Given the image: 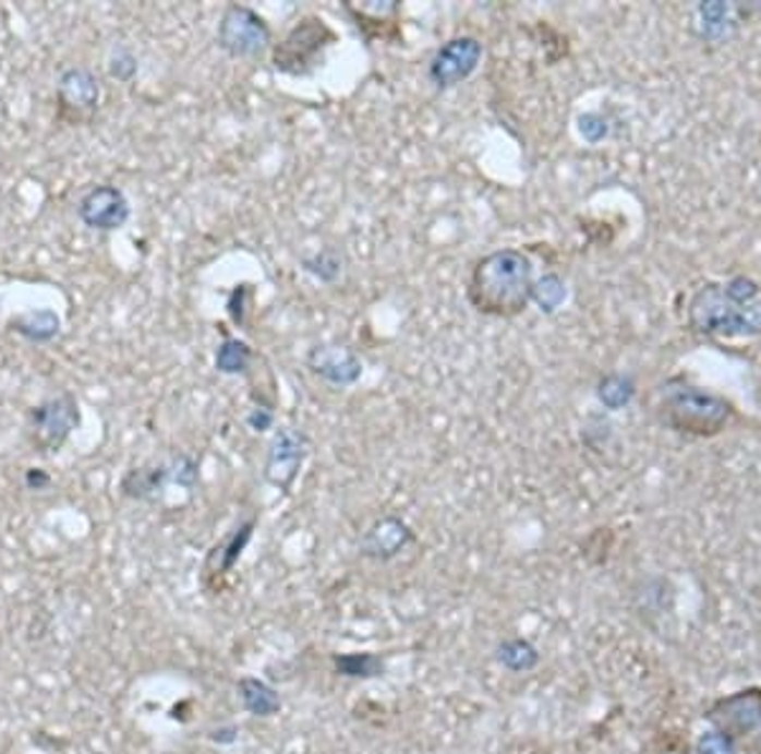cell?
Listing matches in <instances>:
<instances>
[{
  "mask_svg": "<svg viewBox=\"0 0 761 754\" xmlns=\"http://www.w3.org/2000/svg\"><path fill=\"white\" fill-rule=\"evenodd\" d=\"M533 262L520 250H495L472 264L468 302L480 315L516 318L533 300Z\"/></svg>",
  "mask_w": 761,
  "mask_h": 754,
  "instance_id": "obj_1",
  "label": "cell"
},
{
  "mask_svg": "<svg viewBox=\"0 0 761 754\" xmlns=\"http://www.w3.org/2000/svg\"><path fill=\"white\" fill-rule=\"evenodd\" d=\"M655 415L660 424L678 434L713 438L732 422L734 407L724 396L705 392L686 379H671L660 388Z\"/></svg>",
  "mask_w": 761,
  "mask_h": 754,
  "instance_id": "obj_2",
  "label": "cell"
},
{
  "mask_svg": "<svg viewBox=\"0 0 761 754\" xmlns=\"http://www.w3.org/2000/svg\"><path fill=\"white\" fill-rule=\"evenodd\" d=\"M690 328L718 336H747L761 328V308L751 300H736L734 285H705L688 308Z\"/></svg>",
  "mask_w": 761,
  "mask_h": 754,
  "instance_id": "obj_3",
  "label": "cell"
},
{
  "mask_svg": "<svg viewBox=\"0 0 761 754\" xmlns=\"http://www.w3.org/2000/svg\"><path fill=\"white\" fill-rule=\"evenodd\" d=\"M336 41L338 34L321 15H302L279 38V44L271 46V67H275V72L287 76H310L325 64V57Z\"/></svg>",
  "mask_w": 761,
  "mask_h": 754,
  "instance_id": "obj_4",
  "label": "cell"
},
{
  "mask_svg": "<svg viewBox=\"0 0 761 754\" xmlns=\"http://www.w3.org/2000/svg\"><path fill=\"white\" fill-rule=\"evenodd\" d=\"M703 719L728 737L739 754H761V689L747 686L705 706Z\"/></svg>",
  "mask_w": 761,
  "mask_h": 754,
  "instance_id": "obj_5",
  "label": "cell"
},
{
  "mask_svg": "<svg viewBox=\"0 0 761 754\" xmlns=\"http://www.w3.org/2000/svg\"><path fill=\"white\" fill-rule=\"evenodd\" d=\"M80 402L72 392H59L57 396L38 402L31 407L26 419V434L31 447L41 455H53L67 445L72 432L80 427Z\"/></svg>",
  "mask_w": 761,
  "mask_h": 754,
  "instance_id": "obj_6",
  "label": "cell"
},
{
  "mask_svg": "<svg viewBox=\"0 0 761 754\" xmlns=\"http://www.w3.org/2000/svg\"><path fill=\"white\" fill-rule=\"evenodd\" d=\"M271 28L259 13L250 5L231 3L224 8L219 28H216V44L231 59H262L271 51Z\"/></svg>",
  "mask_w": 761,
  "mask_h": 754,
  "instance_id": "obj_7",
  "label": "cell"
},
{
  "mask_svg": "<svg viewBox=\"0 0 761 754\" xmlns=\"http://www.w3.org/2000/svg\"><path fill=\"white\" fill-rule=\"evenodd\" d=\"M310 455V438L294 427H279L271 434L267 455H264L262 476L271 488L282 491L285 495L292 493L294 480H298L302 465Z\"/></svg>",
  "mask_w": 761,
  "mask_h": 754,
  "instance_id": "obj_8",
  "label": "cell"
},
{
  "mask_svg": "<svg viewBox=\"0 0 761 754\" xmlns=\"http://www.w3.org/2000/svg\"><path fill=\"white\" fill-rule=\"evenodd\" d=\"M483 53V44L475 36L449 38L432 53L430 67H426V80L439 92L460 87L478 72Z\"/></svg>",
  "mask_w": 761,
  "mask_h": 754,
  "instance_id": "obj_9",
  "label": "cell"
},
{
  "mask_svg": "<svg viewBox=\"0 0 761 754\" xmlns=\"http://www.w3.org/2000/svg\"><path fill=\"white\" fill-rule=\"evenodd\" d=\"M76 216L92 231H120L130 222L132 206L118 185L97 183L76 201Z\"/></svg>",
  "mask_w": 761,
  "mask_h": 754,
  "instance_id": "obj_10",
  "label": "cell"
},
{
  "mask_svg": "<svg viewBox=\"0 0 761 754\" xmlns=\"http://www.w3.org/2000/svg\"><path fill=\"white\" fill-rule=\"evenodd\" d=\"M305 367L313 376L325 384L346 388L363 376V361L351 346L343 344H317L307 351Z\"/></svg>",
  "mask_w": 761,
  "mask_h": 754,
  "instance_id": "obj_11",
  "label": "cell"
},
{
  "mask_svg": "<svg viewBox=\"0 0 761 754\" xmlns=\"http://www.w3.org/2000/svg\"><path fill=\"white\" fill-rule=\"evenodd\" d=\"M99 99H102V84H99L97 74L92 69L69 67L59 74L57 103L64 118H87V115L97 112Z\"/></svg>",
  "mask_w": 761,
  "mask_h": 754,
  "instance_id": "obj_12",
  "label": "cell"
},
{
  "mask_svg": "<svg viewBox=\"0 0 761 754\" xmlns=\"http://www.w3.org/2000/svg\"><path fill=\"white\" fill-rule=\"evenodd\" d=\"M416 541V534L399 516H380L369 526V531L361 536L359 554L371 562H391Z\"/></svg>",
  "mask_w": 761,
  "mask_h": 754,
  "instance_id": "obj_13",
  "label": "cell"
},
{
  "mask_svg": "<svg viewBox=\"0 0 761 754\" xmlns=\"http://www.w3.org/2000/svg\"><path fill=\"white\" fill-rule=\"evenodd\" d=\"M254 528H256V518L250 516L246 520H242V524H237V528H231L219 543H214L204 562V585L208 589H219L221 582L234 572V566L244 554V549L250 547Z\"/></svg>",
  "mask_w": 761,
  "mask_h": 754,
  "instance_id": "obj_14",
  "label": "cell"
},
{
  "mask_svg": "<svg viewBox=\"0 0 761 754\" xmlns=\"http://www.w3.org/2000/svg\"><path fill=\"white\" fill-rule=\"evenodd\" d=\"M346 13L355 21V28L366 36L369 44L386 41V44H399L403 41L401 26H399V13L401 5L396 0H369L363 5L346 3Z\"/></svg>",
  "mask_w": 761,
  "mask_h": 754,
  "instance_id": "obj_15",
  "label": "cell"
},
{
  "mask_svg": "<svg viewBox=\"0 0 761 754\" xmlns=\"http://www.w3.org/2000/svg\"><path fill=\"white\" fill-rule=\"evenodd\" d=\"M170 483V465L168 463H145L137 468H130L120 480V493L130 501L153 503L158 501L162 491Z\"/></svg>",
  "mask_w": 761,
  "mask_h": 754,
  "instance_id": "obj_16",
  "label": "cell"
},
{
  "mask_svg": "<svg viewBox=\"0 0 761 754\" xmlns=\"http://www.w3.org/2000/svg\"><path fill=\"white\" fill-rule=\"evenodd\" d=\"M8 328H11L15 336L28 340V344L44 346V344H51L53 338H59L61 318L57 315V310L51 308L28 310V313L11 318V321H8Z\"/></svg>",
  "mask_w": 761,
  "mask_h": 754,
  "instance_id": "obj_17",
  "label": "cell"
},
{
  "mask_svg": "<svg viewBox=\"0 0 761 754\" xmlns=\"http://www.w3.org/2000/svg\"><path fill=\"white\" fill-rule=\"evenodd\" d=\"M237 691L244 711H250L252 717L269 719L282 709V698H279L277 691L271 689L267 681L256 679V675H242V679L237 681Z\"/></svg>",
  "mask_w": 761,
  "mask_h": 754,
  "instance_id": "obj_18",
  "label": "cell"
},
{
  "mask_svg": "<svg viewBox=\"0 0 761 754\" xmlns=\"http://www.w3.org/2000/svg\"><path fill=\"white\" fill-rule=\"evenodd\" d=\"M254 361L256 354L252 351L250 344H244V340L239 338H224L214 356L216 371L227 376H246L252 371Z\"/></svg>",
  "mask_w": 761,
  "mask_h": 754,
  "instance_id": "obj_19",
  "label": "cell"
},
{
  "mask_svg": "<svg viewBox=\"0 0 761 754\" xmlns=\"http://www.w3.org/2000/svg\"><path fill=\"white\" fill-rule=\"evenodd\" d=\"M333 668L343 679L361 681L380 679L386 673L384 658L376 656V653H338V656H333Z\"/></svg>",
  "mask_w": 761,
  "mask_h": 754,
  "instance_id": "obj_20",
  "label": "cell"
},
{
  "mask_svg": "<svg viewBox=\"0 0 761 754\" xmlns=\"http://www.w3.org/2000/svg\"><path fill=\"white\" fill-rule=\"evenodd\" d=\"M495 658H498V663L510 673H528L541 663L539 648H535L531 641H523V637H508V641H503L498 650H495Z\"/></svg>",
  "mask_w": 761,
  "mask_h": 754,
  "instance_id": "obj_21",
  "label": "cell"
},
{
  "mask_svg": "<svg viewBox=\"0 0 761 754\" xmlns=\"http://www.w3.org/2000/svg\"><path fill=\"white\" fill-rule=\"evenodd\" d=\"M300 267L305 270L307 275H313L317 283L333 285V283H338L340 275H343L346 256H343V252L336 250V247H323V250L302 256Z\"/></svg>",
  "mask_w": 761,
  "mask_h": 754,
  "instance_id": "obj_22",
  "label": "cell"
},
{
  "mask_svg": "<svg viewBox=\"0 0 761 754\" xmlns=\"http://www.w3.org/2000/svg\"><path fill=\"white\" fill-rule=\"evenodd\" d=\"M201 480V463L193 455H178L173 463H170V483L185 488V491H193Z\"/></svg>",
  "mask_w": 761,
  "mask_h": 754,
  "instance_id": "obj_23",
  "label": "cell"
},
{
  "mask_svg": "<svg viewBox=\"0 0 761 754\" xmlns=\"http://www.w3.org/2000/svg\"><path fill=\"white\" fill-rule=\"evenodd\" d=\"M564 298H566L564 285L558 283V277L554 275L543 277L541 283L533 285V300L539 302L541 310H554Z\"/></svg>",
  "mask_w": 761,
  "mask_h": 754,
  "instance_id": "obj_24",
  "label": "cell"
},
{
  "mask_svg": "<svg viewBox=\"0 0 761 754\" xmlns=\"http://www.w3.org/2000/svg\"><path fill=\"white\" fill-rule=\"evenodd\" d=\"M137 74V57L132 53L128 46H120L114 49L110 57V76L118 82H132Z\"/></svg>",
  "mask_w": 761,
  "mask_h": 754,
  "instance_id": "obj_25",
  "label": "cell"
},
{
  "mask_svg": "<svg viewBox=\"0 0 761 754\" xmlns=\"http://www.w3.org/2000/svg\"><path fill=\"white\" fill-rule=\"evenodd\" d=\"M696 754H739V750H736V744L728 737L711 729V732L698 737Z\"/></svg>",
  "mask_w": 761,
  "mask_h": 754,
  "instance_id": "obj_26",
  "label": "cell"
},
{
  "mask_svg": "<svg viewBox=\"0 0 761 754\" xmlns=\"http://www.w3.org/2000/svg\"><path fill=\"white\" fill-rule=\"evenodd\" d=\"M250 298H252V287L250 285H237L234 290H231V295H229L227 310H229V318L237 325H244V321H246V300H250Z\"/></svg>",
  "mask_w": 761,
  "mask_h": 754,
  "instance_id": "obj_27",
  "label": "cell"
},
{
  "mask_svg": "<svg viewBox=\"0 0 761 754\" xmlns=\"http://www.w3.org/2000/svg\"><path fill=\"white\" fill-rule=\"evenodd\" d=\"M246 424L254 432H267L275 427V407H264V404H254V409L246 415Z\"/></svg>",
  "mask_w": 761,
  "mask_h": 754,
  "instance_id": "obj_28",
  "label": "cell"
},
{
  "mask_svg": "<svg viewBox=\"0 0 761 754\" xmlns=\"http://www.w3.org/2000/svg\"><path fill=\"white\" fill-rule=\"evenodd\" d=\"M600 396H602L604 404H609V407H619V404L627 402L630 392H623V379L609 376L607 381H602Z\"/></svg>",
  "mask_w": 761,
  "mask_h": 754,
  "instance_id": "obj_29",
  "label": "cell"
},
{
  "mask_svg": "<svg viewBox=\"0 0 761 754\" xmlns=\"http://www.w3.org/2000/svg\"><path fill=\"white\" fill-rule=\"evenodd\" d=\"M23 483H26L28 491L44 493V491H49V488H51L53 478L44 468H28L26 476H23Z\"/></svg>",
  "mask_w": 761,
  "mask_h": 754,
  "instance_id": "obj_30",
  "label": "cell"
},
{
  "mask_svg": "<svg viewBox=\"0 0 761 754\" xmlns=\"http://www.w3.org/2000/svg\"><path fill=\"white\" fill-rule=\"evenodd\" d=\"M237 734H239L237 727H221V729H214V732H208V740L219 744H231L237 742Z\"/></svg>",
  "mask_w": 761,
  "mask_h": 754,
  "instance_id": "obj_31",
  "label": "cell"
}]
</instances>
